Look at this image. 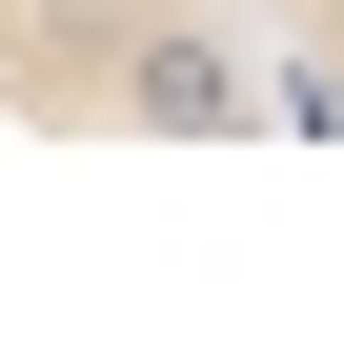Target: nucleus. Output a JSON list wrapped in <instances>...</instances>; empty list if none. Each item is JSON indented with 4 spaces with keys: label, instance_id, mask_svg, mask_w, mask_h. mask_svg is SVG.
Returning a JSON list of instances; mask_svg holds the SVG:
<instances>
[{
    "label": "nucleus",
    "instance_id": "1",
    "mask_svg": "<svg viewBox=\"0 0 344 364\" xmlns=\"http://www.w3.org/2000/svg\"><path fill=\"white\" fill-rule=\"evenodd\" d=\"M0 122L61 142H304L264 0H0Z\"/></svg>",
    "mask_w": 344,
    "mask_h": 364
},
{
    "label": "nucleus",
    "instance_id": "2",
    "mask_svg": "<svg viewBox=\"0 0 344 364\" xmlns=\"http://www.w3.org/2000/svg\"><path fill=\"white\" fill-rule=\"evenodd\" d=\"M284 81H304V142H344V0H264Z\"/></svg>",
    "mask_w": 344,
    "mask_h": 364
}]
</instances>
